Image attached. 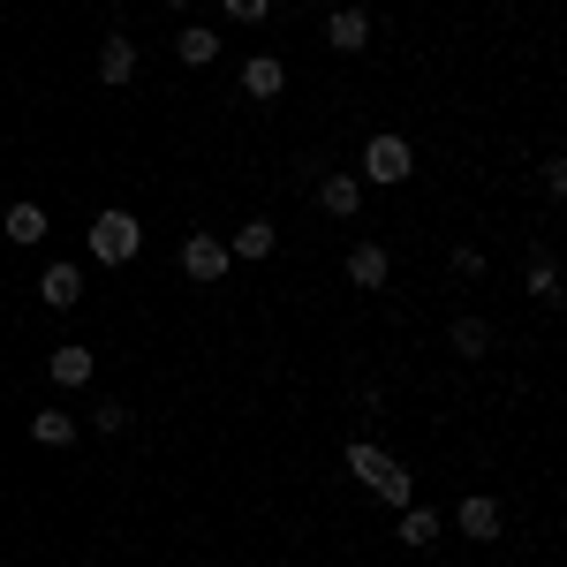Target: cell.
<instances>
[{
    "instance_id": "cell-7",
    "label": "cell",
    "mask_w": 567,
    "mask_h": 567,
    "mask_svg": "<svg viewBox=\"0 0 567 567\" xmlns=\"http://www.w3.org/2000/svg\"><path fill=\"white\" fill-rule=\"evenodd\" d=\"M386 280H393L386 243H355L349 250V288H386Z\"/></svg>"
},
{
    "instance_id": "cell-3",
    "label": "cell",
    "mask_w": 567,
    "mask_h": 567,
    "mask_svg": "<svg viewBox=\"0 0 567 567\" xmlns=\"http://www.w3.org/2000/svg\"><path fill=\"white\" fill-rule=\"evenodd\" d=\"M416 175V152H409V136H371V144H363V175L355 182H409Z\"/></svg>"
},
{
    "instance_id": "cell-20",
    "label": "cell",
    "mask_w": 567,
    "mask_h": 567,
    "mask_svg": "<svg viewBox=\"0 0 567 567\" xmlns=\"http://www.w3.org/2000/svg\"><path fill=\"white\" fill-rule=\"evenodd\" d=\"M219 8H227L235 23H265V16H272V0H219Z\"/></svg>"
},
{
    "instance_id": "cell-1",
    "label": "cell",
    "mask_w": 567,
    "mask_h": 567,
    "mask_svg": "<svg viewBox=\"0 0 567 567\" xmlns=\"http://www.w3.org/2000/svg\"><path fill=\"white\" fill-rule=\"evenodd\" d=\"M341 470H349L355 484H371L386 507H409V499H416V470H401L386 446H371V439H349V446H341Z\"/></svg>"
},
{
    "instance_id": "cell-18",
    "label": "cell",
    "mask_w": 567,
    "mask_h": 567,
    "mask_svg": "<svg viewBox=\"0 0 567 567\" xmlns=\"http://www.w3.org/2000/svg\"><path fill=\"white\" fill-rule=\"evenodd\" d=\"M529 296H537V303H560V265L545 258V250L529 258Z\"/></svg>"
},
{
    "instance_id": "cell-10",
    "label": "cell",
    "mask_w": 567,
    "mask_h": 567,
    "mask_svg": "<svg viewBox=\"0 0 567 567\" xmlns=\"http://www.w3.org/2000/svg\"><path fill=\"white\" fill-rule=\"evenodd\" d=\"M130 76H136V45L122 39V31H114V39L99 45V84H106V91H122Z\"/></svg>"
},
{
    "instance_id": "cell-23",
    "label": "cell",
    "mask_w": 567,
    "mask_h": 567,
    "mask_svg": "<svg viewBox=\"0 0 567 567\" xmlns=\"http://www.w3.org/2000/svg\"><path fill=\"white\" fill-rule=\"evenodd\" d=\"M545 197H567V159H560V152L545 159Z\"/></svg>"
},
{
    "instance_id": "cell-17",
    "label": "cell",
    "mask_w": 567,
    "mask_h": 567,
    "mask_svg": "<svg viewBox=\"0 0 567 567\" xmlns=\"http://www.w3.org/2000/svg\"><path fill=\"white\" fill-rule=\"evenodd\" d=\"M45 379H53V386H84L91 379V349H53L45 355Z\"/></svg>"
},
{
    "instance_id": "cell-9",
    "label": "cell",
    "mask_w": 567,
    "mask_h": 567,
    "mask_svg": "<svg viewBox=\"0 0 567 567\" xmlns=\"http://www.w3.org/2000/svg\"><path fill=\"white\" fill-rule=\"evenodd\" d=\"M454 523H462V537H470V545H492V537H499V499H484V492H470Z\"/></svg>"
},
{
    "instance_id": "cell-21",
    "label": "cell",
    "mask_w": 567,
    "mask_h": 567,
    "mask_svg": "<svg viewBox=\"0 0 567 567\" xmlns=\"http://www.w3.org/2000/svg\"><path fill=\"white\" fill-rule=\"evenodd\" d=\"M91 424H99V432H122V424H130V409H122V401H99V409H91Z\"/></svg>"
},
{
    "instance_id": "cell-13",
    "label": "cell",
    "mask_w": 567,
    "mask_h": 567,
    "mask_svg": "<svg viewBox=\"0 0 567 567\" xmlns=\"http://www.w3.org/2000/svg\"><path fill=\"white\" fill-rule=\"evenodd\" d=\"M439 515L432 507H416V499H409V507H401V545H409V553H424V545H439Z\"/></svg>"
},
{
    "instance_id": "cell-11",
    "label": "cell",
    "mask_w": 567,
    "mask_h": 567,
    "mask_svg": "<svg viewBox=\"0 0 567 567\" xmlns=\"http://www.w3.org/2000/svg\"><path fill=\"white\" fill-rule=\"evenodd\" d=\"M318 205H326L333 219H355V213H363V182H355V175H326V182H318Z\"/></svg>"
},
{
    "instance_id": "cell-14",
    "label": "cell",
    "mask_w": 567,
    "mask_h": 567,
    "mask_svg": "<svg viewBox=\"0 0 567 567\" xmlns=\"http://www.w3.org/2000/svg\"><path fill=\"white\" fill-rule=\"evenodd\" d=\"M31 439L61 454V446H76V416H69V409H39V416H31Z\"/></svg>"
},
{
    "instance_id": "cell-22",
    "label": "cell",
    "mask_w": 567,
    "mask_h": 567,
    "mask_svg": "<svg viewBox=\"0 0 567 567\" xmlns=\"http://www.w3.org/2000/svg\"><path fill=\"white\" fill-rule=\"evenodd\" d=\"M454 272H462V280H477V272H484V250H477V243H462V250H454Z\"/></svg>"
},
{
    "instance_id": "cell-19",
    "label": "cell",
    "mask_w": 567,
    "mask_h": 567,
    "mask_svg": "<svg viewBox=\"0 0 567 567\" xmlns=\"http://www.w3.org/2000/svg\"><path fill=\"white\" fill-rule=\"evenodd\" d=\"M454 349L484 355V349H492V326H484V318H454Z\"/></svg>"
},
{
    "instance_id": "cell-2",
    "label": "cell",
    "mask_w": 567,
    "mask_h": 567,
    "mask_svg": "<svg viewBox=\"0 0 567 567\" xmlns=\"http://www.w3.org/2000/svg\"><path fill=\"white\" fill-rule=\"evenodd\" d=\"M136 250H144V227H136V213L106 205V213L91 219V258H99V265H130Z\"/></svg>"
},
{
    "instance_id": "cell-5",
    "label": "cell",
    "mask_w": 567,
    "mask_h": 567,
    "mask_svg": "<svg viewBox=\"0 0 567 567\" xmlns=\"http://www.w3.org/2000/svg\"><path fill=\"white\" fill-rule=\"evenodd\" d=\"M39 303L45 310H76V303H84V265H45Z\"/></svg>"
},
{
    "instance_id": "cell-15",
    "label": "cell",
    "mask_w": 567,
    "mask_h": 567,
    "mask_svg": "<svg viewBox=\"0 0 567 567\" xmlns=\"http://www.w3.org/2000/svg\"><path fill=\"white\" fill-rule=\"evenodd\" d=\"M175 53L189 61V69H213V61H219V31H213V23H189V31L175 39Z\"/></svg>"
},
{
    "instance_id": "cell-6",
    "label": "cell",
    "mask_w": 567,
    "mask_h": 567,
    "mask_svg": "<svg viewBox=\"0 0 567 567\" xmlns=\"http://www.w3.org/2000/svg\"><path fill=\"white\" fill-rule=\"evenodd\" d=\"M243 91H250V99H280V91H288V61H280V53H250V61H243Z\"/></svg>"
},
{
    "instance_id": "cell-12",
    "label": "cell",
    "mask_w": 567,
    "mask_h": 567,
    "mask_svg": "<svg viewBox=\"0 0 567 567\" xmlns=\"http://www.w3.org/2000/svg\"><path fill=\"white\" fill-rule=\"evenodd\" d=\"M0 227H8V243H23V250H31V243H45V227H53V219H45V205H8Z\"/></svg>"
},
{
    "instance_id": "cell-16",
    "label": "cell",
    "mask_w": 567,
    "mask_h": 567,
    "mask_svg": "<svg viewBox=\"0 0 567 567\" xmlns=\"http://www.w3.org/2000/svg\"><path fill=\"white\" fill-rule=\"evenodd\" d=\"M272 243H280V235H272V219H243V227H235V243H227V258H272Z\"/></svg>"
},
{
    "instance_id": "cell-4",
    "label": "cell",
    "mask_w": 567,
    "mask_h": 567,
    "mask_svg": "<svg viewBox=\"0 0 567 567\" xmlns=\"http://www.w3.org/2000/svg\"><path fill=\"white\" fill-rule=\"evenodd\" d=\"M227 243H219V235H189V243H182V272H189V280H197V288H219V280H227Z\"/></svg>"
},
{
    "instance_id": "cell-24",
    "label": "cell",
    "mask_w": 567,
    "mask_h": 567,
    "mask_svg": "<svg viewBox=\"0 0 567 567\" xmlns=\"http://www.w3.org/2000/svg\"><path fill=\"white\" fill-rule=\"evenodd\" d=\"M159 8H189V0H159Z\"/></svg>"
},
{
    "instance_id": "cell-8",
    "label": "cell",
    "mask_w": 567,
    "mask_h": 567,
    "mask_svg": "<svg viewBox=\"0 0 567 567\" xmlns=\"http://www.w3.org/2000/svg\"><path fill=\"white\" fill-rule=\"evenodd\" d=\"M326 45L363 53V45H371V16H363V8H333V16H326Z\"/></svg>"
}]
</instances>
